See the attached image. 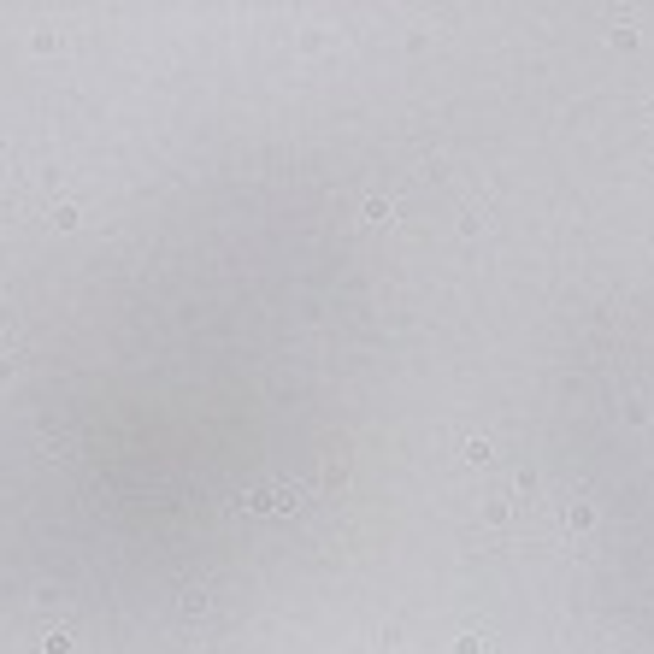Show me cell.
Listing matches in <instances>:
<instances>
[{"label":"cell","instance_id":"6da1fadb","mask_svg":"<svg viewBox=\"0 0 654 654\" xmlns=\"http://www.w3.org/2000/svg\"><path fill=\"white\" fill-rule=\"evenodd\" d=\"M242 507L247 513H283V507H295V489H254Z\"/></svg>","mask_w":654,"mask_h":654}]
</instances>
